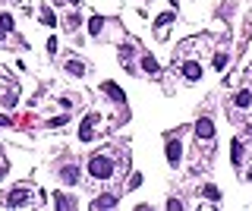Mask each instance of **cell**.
Returning <instances> with one entry per match:
<instances>
[{
  "label": "cell",
  "mask_w": 252,
  "mask_h": 211,
  "mask_svg": "<svg viewBox=\"0 0 252 211\" xmlns=\"http://www.w3.org/2000/svg\"><path fill=\"white\" fill-rule=\"evenodd\" d=\"M196 136H198V139H205V142H211V139H215V123H211L208 117L196 120Z\"/></svg>",
  "instance_id": "cell-4"
},
{
  "label": "cell",
  "mask_w": 252,
  "mask_h": 211,
  "mask_svg": "<svg viewBox=\"0 0 252 211\" xmlns=\"http://www.w3.org/2000/svg\"><path fill=\"white\" fill-rule=\"evenodd\" d=\"M60 180L66 183V186H72V183H79V167H72V164H66V167L60 170Z\"/></svg>",
  "instance_id": "cell-8"
},
{
  "label": "cell",
  "mask_w": 252,
  "mask_h": 211,
  "mask_svg": "<svg viewBox=\"0 0 252 211\" xmlns=\"http://www.w3.org/2000/svg\"><path fill=\"white\" fill-rule=\"evenodd\" d=\"M38 22H41V25H48V29H54V25H57L54 10H51V6H41V13H38Z\"/></svg>",
  "instance_id": "cell-9"
},
{
  "label": "cell",
  "mask_w": 252,
  "mask_h": 211,
  "mask_svg": "<svg viewBox=\"0 0 252 211\" xmlns=\"http://www.w3.org/2000/svg\"><path fill=\"white\" fill-rule=\"evenodd\" d=\"M170 22H174V13H164V16L161 19H158V25H155V32H158V35H164V29H167V25Z\"/></svg>",
  "instance_id": "cell-16"
},
{
  "label": "cell",
  "mask_w": 252,
  "mask_h": 211,
  "mask_svg": "<svg viewBox=\"0 0 252 211\" xmlns=\"http://www.w3.org/2000/svg\"><path fill=\"white\" fill-rule=\"evenodd\" d=\"M230 158H234V164L243 161V142H234V148H230Z\"/></svg>",
  "instance_id": "cell-18"
},
{
  "label": "cell",
  "mask_w": 252,
  "mask_h": 211,
  "mask_svg": "<svg viewBox=\"0 0 252 211\" xmlns=\"http://www.w3.org/2000/svg\"><path fill=\"white\" fill-rule=\"evenodd\" d=\"M164 151H167V164H170V167H177V164H180V158H183V145L177 142V139H170Z\"/></svg>",
  "instance_id": "cell-5"
},
{
  "label": "cell",
  "mask_w": 252,
  "mask_h": 211,
  "mask_svg": "<svg viewBox=\"0 0 252 211\" xmlns=\"http://www.w3.org/2000/svg\"><path fill=\"white\" fill-rule=\"evenodd\" d=\"M32 195H35V189L22 183V186H16V189H13V193L3 199V205H6V208H22V205H29V202H32Z\"/></svg>",
  "instance_id": "cell-2"
},
{
  "label": "cell",
  "mask_w": 252,
  "mask_h": 211,
  "mask_svg": "<svg viewBox=\"0 0 252 211\" xmlns=\"http://www.w3.org/2000/svg\"><path fill=\"white\" fill-rule=\"evenodd\" d=\"M183 76L189 79V82H196V79H202V67H198L196 60H189V63H183Z\"/></svg>",
  "instance_id": "cell-7"
},
{
  "label": "cell",
  "mask_w": 252,
  "mask_h": 211,
  "mask_svg": "<svg viewBox=\"0 0 252 211\" xmlns=\"http://www.w3.org/2000/svg\"><path fill=\"white\" fill-rule=\"evenodd\" d=\"M3 176H6V164H0V180H3Z\"/></svg>",
  "instance_id": "cell-25"
},
{
  "label": "cell",
  "mask_w": 252,
  "mask_h": 211,
  "mask_svg": "<svg viewBox=\"0 0 252 211\" xmlns=\"http://www.w3.org/2000/svg\"><path fill=\"white\" fill-rule=\"evenodd\" d=\"M234 104H236V107H249V104H252V91H249V88H243V91H236V98H234Z\"/></svg>",
  "instance_id": "cell-12"
},
{
  "label": "cell",
  "mask_w": 252,
  "mask_h": 211,
  "mask_svg": "<svg viewBox=\"0 0 252 211\" xmlns=\"http://www.w3.org/2000/svg\"><path fill=\"white\" fill-rule=\"evenodd\" d=\"M117 205V195H104V199H95V202H91V208H114Z\"/></svg>",
  "instance_id": "cell-13"
},
{
  "label": "cell",
  "mask_w": 252,
  "mask_h": 211,
  "mask_svg": "<svg viewBox=\"0 0 252 211\" xmlns=\"http://www.w3.org/2000/svg\"><path fill=\"white\" fill-rule=\"evenodd\" d=\"M101 29H104V19L101 16H91L89 19V32H91V35H101Z\"/></svg>",
  "instance_id": "cell-17"
},
{
  "label": "cell",
  "mask_w": 252,
  "mask_h": 211,
  "mask_svg": "<svg viewBox=\"0 0 252 211\" xmlns=\"http://www.w3.org/2000/svg\"><path fill=\"white\" fill-rule=\"evenodd\" d=\"M0 126H10V117H3V114H0Z\"/></svg>",
  "instance_id": "cell-24"
},
{
  "label": "cell",
  "mask_w": 252,
  "mask_h": 211,
  "mask_svg": "<svg viewBox=\"0 0 252 211\" xmlns=\"http://www.w3.org/2000/svg\"><path fill=\"white\" fill-rule=\"evenodd\" d=\"M202 195H205L208 202H221V189H217V186H211V183L202 189Z\"/></svg>",
  "instance_id": "cell-15"
},
{
  "label": "cell",
  "mask_w": 252,
  "mask_h": 211,
  "mask_svg": "<svg viewBox=\"0 0 252 211\" xmlns=\"http://www.w3.org/2000/svg\"><path fill=\"white\" fill-rule=\"evenodd\" d=\"M249 180H252V170H249Z\"/></svg>",
  "instance_id": "cell-27"
},
{
  "label": "cell",
  "mask_w": 252,
  "mask_h": 211,
  "mask_svg": "<svg viewBox=\"0 0 252 211\" xmlns=\"http://www.w3.org/2000/svg\"><path fill=\"white\" fill-rule=\"evenodd\" d=\"M48 54H51V57L57 54V38H48Z\"/></svg>",
  "instance_id": "cell-23"
},
{
  "label": "cell",
  "mask_w": 252,
  "mask_h": 211,
  "mask_svg": "<svg viewBox=\"0 0 252 211\" xmlns=\"http://www.w3.org/2000/svg\"><path fill=\"white\" fill-rule=\"evenodd\" d=\"M224 67H227V57L217 54V57H215V70H224Z\"/></svg>",
  "instance_id": "cell-21"
},
{
  "label": "cell",
  "mask_w": 252,
  "mask_h": 211,
  "mask_svg": "<svg viewBox=\"0 0 252 211\" xmlns=\"http://www.w3.org/2000/svg\"><path fill=\"white\" fill-rule=\"evenodd\" d=\"M66 72H70V76H76V79H82V76H85V63H82V60H66Z\"/></svg>",
  "instance_id": "cell-10"
},
{
  "label": "cell",
  "mask_w": 252,
  "mask_h": 211,
  "mask_svg": "<svg viewBox=\"0 0 252 211\" xmlns=\"http://www.w3.org/2000/svg\"><path fill=\"white\" fill-rule=\"evenodd\" d=\"M3 35H6V29H3V25H0V41H3Z\"/></svg>",
  "instance_id": "cell-26"
},
{
  "label": "cell",
  "mask_w": 252,
  "mask_h": 211,
  "mask_svg": "<svg viewBox=\"0 0 252 211\" xmlns=\"http://www.w3.org/2000/svg\"><path fill=\"white\" fill-rule=\"evenodd\" d=\"M72 3H76V0H72Z\"/></svg>",
  "instance_id": "cell-28"
},
{
  "label": "cell",
  "mask_w": 252,
  "mask_h": 211,
  "mask_svg": "<svg viewBox=\"0 0 252 211\" xmlns=\"http://www.w3.org/2000/svg\"><path fill=\"white\" fill-rule=\"evenodd\" d=\"M95 123H101L98 114H89L82 120V126H79V139H82V142H91V136H95Z\"/></svg>",
  "instance_id": "cell-3"
},
{
  "label": "cell",
  "mask_w": 252,
  "mask_h": 211,
  "mask_svg": "<svg viewBox=\"0 0 252 211\" xmlns=\"http://www.w3.org/2000/svg\"><path fill=\"white\" fill-rule=\"evenodd\" d=\"M142 70L148 72V76H158V60H155V57H148V54H145V57H142Z\"/></svg>",
  "instance_id": "cell-14"
},
{
  "label": "cell",
  "mask_w": 252,
  "mask_h": 211,
  "mask_svg": "<svg viewBox=\"0 0 252 211\" xmlns=\"http://www.w3.org/2000/svg\"><path fill=\"white\" fill-rule=\"evenodd\" d=\"M89 174L95 176V180H110V176H114V158H110L108 151H104V155H91Z\"/></svg>",
  "instance_id": "cell-1"
},
{
  "label": "cell",
  "mask_w": 252,
  "mask_h": 211,
  "mask_svg": "<svg viewBox=\"0 0 252 211\" xmlns=\"http://www.w3.org/2000/svg\"><path fill=\"white\" fill-rule=\"evenodd\" d=\"M101 88L108 91V95L114 98L117 104H126V95H123V88H120V85H117V82H101Z\"/></svg>",
  "instance_id": "cell-6"
},
{
  "label": "cell",
  "mask_w": 252,
  "mask_h": 211,
  "mask_svg": "<svg viewBox=\"0 0 252 211\" xmlns=\"http://www.w3.org/2000/svg\"><path fill=\"white\" fill-rule=\"evenodd\" d=\"M0 25H3V29H6V32H10V29H13V16H10V13H0Z\"/></svg>",
  "instance_id": "cell-20"
},
{
  "label": "cell",
  "mask_w": 252,
  "mask_h": 211,
  "mask_svg": "<svg viewBox=\"0 0 252 211\" xmlns=\"http://www.w3.org/2000/svg\"><path fill=\"white\" fill-rule=\"evenodd\" d=\"M79 25H82V19H79V13H70V16H66V29H72V32H76Z\"/></svg>",
  "instance_id": "cell-19"
},
{
  "label": "cell",
  "mask_w": 252,
  "mask_h": 211,
  "mask_svg": "<svg viewBox=\"0 0 252 211\" xmlns=\"http://www.w3.org/2000/svg\"><path fill=\"white\" fill-rule=\"evenodd\" d=\"M66 120H70V117H66V114H60V117H54V120H51V126H63Z\"/></svg>",
  "instance_id": "cell-22"
},
{
  "label": "cell",
  "mask_w": 252,
  "mask_h": 211,
  "mask_svg": "<svg viewBox=\"0 0 252 211\" xmlns=\"http://www.w3.org/2000/svg\"><path fill=\"white\" fill-rule=\"evenodd\" d=\"M54 205H57V208H63V211H70V208H76V199H70L66 193H57Z\"/></svg>",
  "instance_id": "cell-11"
}]
</instances>
